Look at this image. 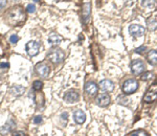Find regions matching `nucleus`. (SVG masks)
<instances>
[{
  "label": "nucleus",
  "mask_w": 157,
  "mask_h": 136,
  "mask_svg": "<svg viewBox=\"0 0 157 136\" xmlns=\"http://www.w3.org/2000/svg\"><path fill=\"white\" fill-rule=\"evenodd\" d=\"M25 18H26L25 12L20 6L11 7V9L6 13V15H4V20H6V22L7 24L13 25V26H16V25L22 23L25 20Z\"/></svg>",
  "instance_id": "nucleus-1"
},
{
  "label": "nucleus",
  "mask_w": 157,
  "mask_h": 136,
  "mask_svg": "<svg viewBox=\"0 0 157 136\" xmlns=\"http://www.w3.org/2000/svg\"><path fill=\"white\" fill-rule=\"evenodd\" d=\"M64 58H65L64 51L60 48H57V47H52L48 51V54H47V59L56 65L62 63Z\"/></svg>",
  "instance_id": "nucleus-2"
},
{
  "label": "nucleus",
  "mask_w": 157,
  "mask_h": 136,
  "mask_svg": "<svg viewBox=\"0 0 157 136\" xmlns=\"http://www.w3.org/2000/svg\"><path fill=\"white\" fill-rule=\"evenodd\" d=\"M138 88V82L135 79H128L123 83L121 90L125 94H132L137 90Z\"/></svg>",
  "instance_id": "nucleus-3"
},
{
  "label": "nucleus",
  "mask_w": 157,
  "mask_h": 136,
  "mask_svg": "<svg viewBox=\"0 0 157 136\" xmlns=\"http://www.w3.org/2000/svg\"><path fill=\"white\" fill-rule=\"evenodd\" d=\"M157 100V82H154L151 85L146 94L144 95V102L145 103H153Z\"/></svg>",
  "instance_id": "nucleus-4"
},
{
  "label": "nucleus",
  "mask_w": 157,
  "mask_h": 136,
  "mask_svg": "<svg viewBox=\"0 0 157 136\" xmlns=\"http://www.w3.org/2000/svg\"><path fill=\"white\" fill-rule=\"evenodd\" d=\"M36 72L41 77H47L50 72V67L45 62L38 63L36 65Z\"/></svg>",
  "instance_id": "nucleus-5"
},
{
  "label": "nucleus",
  "mask_w": 157,
  "mask_h": 136,
  "mask_svg": "<svg viewBox=\"0 0 157 136\" xmlns=\"http://www.w3.org/2000/svg\"><path fill=\"white\" fill-rule=\"evenodd\" d=\"M146 69V66L143 61L140 60H134L131 64V70L134 74H141Z\"/></svg>",
  "instance_id": "nucleus-6"
},
{
  "label": "nucleus",
  "mask_w": 157,
  "mask_h": 136,
  "mask_svg": "<svg viewBox=\"0 0 157 136\" xmlns=\"http://www.w3.org/2000/svg\"><path fill=\"white\" fill-rule=\"evenodd\" d=\"M40 50V43H38L37 41H29L26 44V51L30 57H35L38 55Z\"/></svg>",
  "instance_id": "nucleus-7"
},
{
  "label": "nucleus",
  "mask_w": 157,
  "mask_h": 136,
  "mask_svg": "<svg viewBox=\"0 0 157 136\" xmlns=\"http://www.w3.org/2000/svg\"><path fill=\"white\" fill-rule=\"evenodd\" d=\"M129 32H130L131 36H133L134 38H138L145 35V28H144L141 25L138 24H132L129 26Z\"/></svg>",
  "instance_id": "nucleus-8"
},
{
  "label": "nucleus",
  "mask_w": 157,
  "mask_h": 136,
  "mask_svg": "<svg viewBox=\"0 0 157 136\" xmlns=\"http://www.w3.org/2000/svg\"><path fill=\"white\" fill-rule=\"evenodd\" d=\"M90 14H91V2H84L82 6V20L83 23L86 24L89 21L90 18Z\"/></svg>",
  "instance_id": "nucleus-9"
},
{
  "label": "nucleus",
  "mask_w": 157,
  "mask_h": 136,
  "mask_svg": "<svg viewBox=\"0 0 157 136\" xmlns=\"http://www.w3.org/2000/svg\"><path fill=\"white\" fill-rule=\"evenodd\" d=\"M78 99H80V95H78V91H75V90H69V91H67L64 95V100L67 104L77 103Z\"/></svg>",
  "instance_id": "nucleus-10"
},
{
  "label": "nucleus",
  "mask_w": 157,
  "mask_h": 136,
  "mask_svg": "<svg viewBox=\"0 0 157 136\" xmlns=\"http://www.w3.org/2000/svg\"><path fill=\"white\" fill-rule=\"evenodd\" d=\"M111 99L107 93H101L100 95L97 97V105L100 107H106L110 104Z\"/></svg>",
  "instance_id": "nucleus-11"
},
{
  "label": "nucleus",
  "mask_w": 157,
  "mask_h": 136,
  "mask_svg": "<svg viewBox=\"0 0 157 136\" xmlns=\"http://www.w3.org/2000/svg\"><path fill=\"white\" fill-rule=\"evenodd\" d=\"M85 91L88 95L93 96L98 92V85L94 82H87L85 84Z\"/></svg>",
  "instance_id": "nucleus-12"
},
{
  "label": "nucleus",
  "mask_w": 157,
  "mask_h": 136,
  "mask_svg": "<svg viewBox=\"0 0 157 136\" xmlns=\"http://www.w3.org/2000/svg\"><path fill=\"white\" fill-rule=\"evenodd\" d=\"M73 119H75V122L78 125L84 124L86 120L85 112L82 111V110H75V113H73Z\"/></svg>",
  "instance_id": "nucleus-13"
},
{
  "label": "nucleus",
  "mask_w": 157,
  "mask_h": 136,
  "mask_svg": "<svg viewBox=\"0 0 157 136\" xmlns=\"http://www.w3.org/2000/svg\"><path fill=\"white\" fill-rule=\"evenodd\" d=\"M100 88L105 92H110L113 90L114 85H113V83L110 80H103L100 82Z\"/></svg>",
  "instance_id": "nucleus-14"
},
{
  "label": "nucleus",
  "mask_w": 157,
  "mask_h": 136,
  "mask_svg": "<svg viewBox=\"0 0 157 136\" xmlns=\"http://www.w3.org/2000/svg\"><path fill=\"white\" fill-rule=\"evenodd\" d=\"M62 41V37L60 35L56 34V32H52V34L49 35L48 37V43L54 47H57V45H59Z\"/></svg>",
  "instance_id": "nucleus-15"
},
{
  "label": "nucleus",
  "mask_w": 157,
  "mask_h": 136,
  "mask_svg": "<svg viewBox=\"0 0 157 136\" xmlns=\"http://www.w3.org/2000/svg\"><path fill=\"white\" fill-rule=\"evenodd\" d=\"M148 62L151 65H156L157 64V51L156 50H151L148 55Z\"/></svg>",
  "instance_id": "nucleus-16"
},
{
  "label": "nucleus",
  "mask_w": 157,
  "mask_h": 136,
  "mask_svg": "<svg viewBox=\"0 0 157 136\" xmlns=\"http://www.w3.org/2000/svg\"><path fill=\"white\" fill-rule=\"evenodd\" d=\"M141 3H143V6L151 9V11H153L156 7V0H143Z\"/></svg>",
  "instance_id": "nucleus-17"
},
{
  "label": "nucleus",
  "mask_w": 157,
  "mask_h": 136,
  "mask_svg": "<svg viewBox=\"0 0 157 136\" xmlns=\"http://www.w3.org/2000/svg\"><path fill=\"white\" fill-rule=\"evenodd\" d=\"M12 93L14 95H16V96H18V95H21L22 93L24 92V87L20 86V85H15V86L12 87L11 89Z\"/></svg>",
  "instance_id": "nucleus-18"
},
{
  "label": "nucleus",
  "mask_w": 157,
  "mask_h": 136,
  "mask_svg": "<svg viewBox=\"0 0 157 136\" xmlns=\"http://www.w3.org/2000/svg\"><path fill=\"white\" fill-rule=\"evenodd\" d=\"M117 102H118V104L124 105V106H127V105H129V100H128L127 97H126L124 94L117 97Z\"/></svg>",
  "instance_id": "nucleus-19"
},
{
  "label": "nucleus",
  "mask_w": 157,
  "mask_h": 136,
  "mask_svg": "<svg viewBox=\"0 0 157 136\" xmlns=\"http://www.w3.org/2000/svg\"><path fill=\"white\" fill-rule=\"evenodd\" d=\"M43 87V83L41 81H35L34 84H33V88H34V90H36V91H40V90L42 89Z\"/></svg>",
  "instance_id": "nucleus-20"
},
{
  "label": "nucleus",
  "mask_w": 157,
  "mask_h": 136,
  "mask_svg": "<svg viewBox=\"0 0 157 136\" xmlns=\"http://www.w3.org/2000/svg\"><path fill=\"white\" fill-rule=\"evenodd\" d=\"M147 23H148L149 27H150L151 29H155V28H156V26H157V22H156L154 19L148 20V21H147Z\"/></svg>",
  "instance_id": "nucleus-21"
},
{
  "label": "nucleus",
  "mask_w": 157,
  "mask_h": 136,
  "mask_svg": "<svg viewBox=\"0 0 157 136\" xmlns=\"http://www.w3.org/2000/svg\"><path fill=\"white\" fill-rule=\"evenodd\" d=\"M129 136H149V135L147 134V132H145V131L138 130V131H135V132H133L132 134H130Z\"/></svg>",
  "instance_id": "nucleus-22"
},
{
  "label": "nucleus",
  "mask_w": 157,
  "mask_h": 136,
  "mask_svg": "<svg viewBox=\"0 0 157 136\" xmlns=\"http://www.w3.org/2000/svg\"><path fill=\"white\" fill-rule=\"evenodd\" d=\"M26 12L29 13V14H33V13H35V12H36V6H35V4H32V3L27 4Z\"/></svg>",
  "instance_id": "nucleus-23"
},
{
  "label": "nucleus",
  "mask_w": 157,
  "mask_h": 136,
  "mask_svg": "<svg viewBox=\"0 0 157 136\" xmlns=\"http://www.w3.org/2000/svg\"><path fill=\"white\" fill-rule=\"evenodd\" d=\"M151 77H153V74H152V72H146V74H144L141 75V80L143 81H148V80H150Z\"/></svg>",
  "instance_id": "nucleus-24"
},
{
  "label": "nucleus",
  "mask_w": 157,
  "mask_h": 136,
  "mask_svg": "<svg viewBox=\"0 0 157 136\" xmlns=\"http://www.w3.org/2000/svg\"><path fill=\"white\" fill-rule=\"evenodd\" d=\"M18 41H19V37L17 36V35H12L11 38H10V42H11L12 44H16Z\"/></svg>",
  "instance_id": "nucleus-25"
},
{
  "label": "nucleus",
  "mask_w": 157,
  "mask_h": 136,
  "mask_svg": "<svg viewBox=\"0 0 157 136\" xmlns=\"http://www.w3.org/2000/svg\"><path fill=\"white\" fill-rule=\"evenodd\" d=\"M146 50H147L146 46H141V47H138V48H136L135 52H136V54H143V52L146 51Z\"/></svg>",
  "instance_id": "nucleus-26"
},
{
  "label": "nucleus",
  "mask_w": 157,
  "mask_h": 136,
  "mask_svg": "<svg viewBox=\"0 0 157 136\" xmlns=\"http://www.w3.org/2000/svg\"><path fill=\"white\" fill-rule=\"evenodd\" d=\"M34 123L35 124H40V123H42V116H40V115H38V116H36L34 118Z\"/></svg>",
  "instance_id": "nucleus-27"
},
{
  "label": "nucleus",
  "mask_w": 157,
  "mask_h": 136,
  "mask_svg": "<svg viewBox=\"0 0 157 136\" xmlns=\"http://www.w3.org/2000/svg\"><path fill=\"white\" fill-rule=\"evenodd\" d=\"M61 117H62V119L65 122V124L67 123V118H68V113L67 112H64L62 113V115H61Z\"/></svg>",
  "instance_id": "nucleus-28"
},
{
  "label": "nucleus",
  "mask_w": 157,
  "mask_h": 136,
  "mask_svg": "<svg viewBox=\"0 0 157 136\" xmlns=\"http://www.w3.org/2000/svg\"><path fill=\"white\" fill-rule=\"evenodd\" d=\"M6 6V0H0V9H3Z\"/></svg>",
  "instance_id": "nucleus-29"
},
{
  "label": "nucleus",
  "mask_w": 157,
  "mask_h": 136,
  "mask_svg": "<svg viewBox=\"0 0 157 136\" xmlns=\"http://www.w3.org/2000/svg\"><path fill=\"white\" fill-rule=\"evenodd\" d=\"M10 67V65H9V63H0V68H9Z\"/></svg>",
  "instance_id": "nucleus-30"
},
{
  "label": "nucleus",
  "mask_w": 157,
  "mask_h": 136,
  "mask_svg": "<svg viewBox=\"0 0 157 136\" xmlns=\"http://www.w3.org/2000/svg\"><path fill=\"white\" fill-rule=\"evenodd\" d=\"M13 136H22V133H20V132H16V133H14V135Z\"/></svg>",
  "instance_id": "nucleus-31"
},
{
  "label": "nucleus",
  "mask_w": 157,
  "mask_h": 136,
  "mask_svg": "<svg viewBox=\"0 0 157 136\" xmlns=\"http://www.w3.org/2000/svg\"><path fill=\"white\" fill-rule=\"evenodd\" d=\"M33 1H35V2H38V1H40V0H33Z\"/></svg>",
  "instance_id": "nucleus-32"
},
{
  "label": "nucleus",
  "mask_w": 157,
  "mask_h": 136,
  "mask_svg": "<svg viewBox=\"0 0 157 136\" xmlns=\"http://www.w3.org/2000/svg\"><path fill=\"white\" fill-rule=\"evenodd\" d=\"M57 1H62V0H57Z\"/></svg>",
  "instance_id": "nucleus-33"
},
{
  "label": "nucleus",
  "mask_w": 157,
  "mask_h": 136,
  "mask_svg": "<svg viewBox=\"0 0 157 136\" xmlns=\"http://www.w3.org/2000/svg\"><path fill=\"white\" fill-rule=\"evenodd\" d=\"M15 1H16V0H15Z\"/></svg>",
  "instance_id": "nucleus-34"
}]
</instances>
